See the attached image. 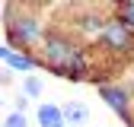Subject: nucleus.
I'll return each instance as SVG.
<instances>
[{"label":"nucleus","mask_w":134,"mask_h":127,"mask_svg":"<svg viewBox=\"0 0 134 127\" xmlns=\"http://www.w3.org/2000/svg\"><path fill=\"white\" fill-rule=\"evenodd\" d=\"M45 60L51 63L58 73L70 76V79H80V76H83V60H80V54H77L64 38H54V35L45 38Z\"/></svg>","instance_id":"f257e3e1"},{"label":"nucleus","mask_w":134,"mask_h":127,"mask_svg":"<svg viewBox=\"0 0 134 127\" xmlns=\"http://www.w3.org/2000/svg\"><path fill=\"white\" fill-rule=\"evenodd\" d=\"M10 38L19 41V45H35L42 38V26L35 19H16L13 29H10Z\"/></svg>","instance_id":"f03ea898"},{"label":"nucleus","mask_w":134,"mask_h":127,"mask_svg":"<svg viewBox=\"0 0 134 127\" xmlns=\"http://www.w3.org/2000/svg\"><path fill=\"white\" fill-rule=\"evenodd\" d=\"M102 29H105V41H109L112 48H121V51H128V48H131V32H128L118 19L109 22V26H102Z\"/></svg>","instance_id":"7ed1b4c3"},{"label":"nucleus","mask_w":134,"mask_h":127,"mask_svg":"<svg viewBox=\"0 0 134 127\" xmlns=\"http://www.w3.org/2000/svg\"><path fill=\"white\" fill-rule=\"evenodd\" d=\"M38 124H42V127H64L61 108H54V105H42V108H38Z\"/></svg>","instance_id":"20e7f679"},{"label":"nucleus","mask_w":134,"mask_h":127,"mask_svg":"<svg viewBox=\"0 0 134 127\" xmlns=\"http://www.w3.org/2000/svg\"><path fill=\"white\" fill-rule=\"evenodd\" d=\"M102 99L109 102V108H115V111H121V115H125V108H128V95H125L121 89H102Z\"/></svg>","instance_id":"39448f33"},{"label":"nucleus","mask_w":134,"mask_h":127,"mask_svg":"<svg viewBox=\"0 0 134 127\" xmlns=\"http://www.w3.org/2000/svg\"><path fill=\"white\" fill-rule=\"evenodd\" d=\"M61 115H64L67 121H70V124H80V121H86V108H83V105H77V102H74V105H67V108L61 111Z\"/></svg>","instance_id":"423d86ee"},{"label":"nucleus","mask_w":134,"mask_h":127,"mask_svg":"<svg viewBox=\"0 0 134 127\" xmlns=\"http://www.w3.org/2000/svg\"><path fill=\"white\" fill-rule=\"evenodd\" d=\"M118 22L131 32L134 29V3H118Z\"/></svg>","instance_id":"0eeeda50"},{"label":"nucleus","mask_w":134,"mask_h":127,"mask_svg":"<svg viewBox=\"0 0 134 127\" xmlns=\"http://www.w3.org/2000/svg\"><path fill=\"white\" fill-rule=\"evenodd\" d=\"M7 63H10L13 70H32V60L23 57V54H7Z\"/></svg>","instance_id":"6e6552de"},{"label":"nucleus","mask_w":134,"mask_h":127,"mask_svg":"<svg viewBox=\"0 0 134 127\" xmlns=\"http://www.w3.org/2000/svg\"><path fill=\"white\" fill-rule=\"evenodd\" d=\"M7 127H26V118L16 111V115H10V118H7Z\"/></svg>","instance_id":"1a4fd4ad"},{"label":"nucleus","mask_w":134,"mask_h":127,"mask_svg":"<svg viewBox=\"0 0 134 127\" xmlns=\"http://www.w3.org/2000/svg\"><path fill=\"white\" fill-rule=\"evenodd\" d=\"M26 92L29 95H38L42 92V83H38V79H26Z\"/></svg>","instance_id":"9d476101"},{"label":"nucleus","mask_w":134,"mask_h":127,"mask_svg":"<svg viewBox=\"0 0 134 127\" xmlns=\"http://www.w3.org/2000/svg\"><path fill=\"white\" fill-rule=\"evenodd\" d=\"M7 54H10V51H3V48H0V57H7Z\"/></svg>","instance_id":"9b49d317"}]
</instances>
